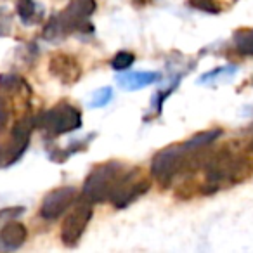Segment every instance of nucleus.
<instances>
[{
    "label": "nucleus",
    "instance_id": "nucleus-1",
    "mask_svg": "<svg viewBox=\"0 0 253 253\" xmlns=\"http://www.w3.org/2000/svg\"><path fill=\"white\" fill-rule=\"evenodd\" d=\"M203 179L200 180V194L210 196L225 187H232L253 177V156L248 149H238L227 144L217 151H210L205 163Z\"/></svg>",
    "mask_w": 253,
    "mask_h": 253
},
{
    "label": "nucleus",
    "instance_id": "nucleus-2",
    "mask_svg": "<svg viewBox=\"0 0 253 253\" xmlns=\"http://www.w3.org/2000/svg\"><path fill=\"white\" fill-rule=\"evenodd\" d=\"M125 170L126 167L122 162H115V160L95 165L84 182L82 198L88 200L92 205L108 201L113 187L116 186V182Z\"/></svg>",
    "mask_w": 253,
    "mask_h": 253
},
{
    "label": "nucleus",
    "instance_id": "nucleus-3",
    "mask_svg": "<svg viewBox=\"0 0 253 253\" xmlns=\"http://www.w3.org/2000/svg\"><path fill=\"white\" fill-rule=\"evenodd\" d=\"M82 126V113L78 108L66 101L57 102L47 111L35 116V128L42 130L49 137L64 135L68 132L78 130Z\"/></svg>",
    "mask_w": 253,
    "mask_h": 253
},
{
    "label": "nucleus",
    "instance_id": "nucleus-4",
    "mask_svg": "<svg viewBox=\"0 0 253 253\" xmlns=\"http://www.w3.org/2000/svg\"><path fill=\"white\" fill-rule=\"evenodd\" d=\"M153 177L142 167L126 169L109 194V201L116 210H123L151 189Z\"/></svg>",
    "mask_w": 253,
    "mask_h": 253
},
{
    "label": "nucleus",
    "instance_id": "nucleus-5",
    "mask_svg": "<svg viewBox=\"0 0 253 253\" xmlns=\"http://www.w3.org/2000/svg\"><path fill=\"white\" fill-rule=\"evenodd\" d=\"M189 149L182 144H172L160 149L151 162V177L162 187H170L177 175L184 173L186 156Z\"/></svg>",
    "mask_w": 253,
    "mask_h": 253
},
{
    "label": "nucleus",
    "instance_id": "nucleus-6",
    "mask_svg": "<svg viewBox=\"0 0 253 253\" xmlns=\"http://www.w3.org/2000/svg\"><path fill=\"white\" fill-rule=\"evenodd\" d=\"M94 213L92 203L85 198H78L75 208L66 215L61 225V241L68 248H73L80 243L82 236H84L85 229H87L88 222Z\"/></svg>",
    "mask_w": 253,
    "mask_h": 253
},
{
    "label": "nucleus",
    "instance_id": "nucleus-7",
    "mask_svg": "<svg viewBox=\"0 0 253 253\" xmlns=\"http://www.w3.org/2000/svg\"><path fill=\"white\" fill-rule=\"evenodd\" d=\"M95 9H97L95 0H70L64 11L57 14V19L66 35L75 32L94 33V26L88 23V18L94 14Z\"/></svg>",
    "mask_w": 253,
    "mask_h": 253
},
{
    "label": "nucleus",
    "instance_id": "nucleus-8",
    "mask_svg": "<svg viewBox=\"0 0 253 253\" xmlns=\"http://www.w3.org/2000/svg\"><path fill=\"white\" fill-rule=\"evenodd\" d=\"M33 130H35V116H32V115L23 116L21 120H18V122L14 123L9 144L4 146V149H5L4 169L11 167L12 163H16L25 155V151L28 149L30 137H32Z\"/></svg>",
    "mask_w": 253,
    "mask_h": 253
},
{
    "label": "nucleus",
    "instance_id": "nucleus-9",
    "mask_svg": "<svg viewBox=\"0 0 253 253\" xmlns=\"http://www.w3.org/2000/svg\"><path fill=\"white\" fill-rule=\"evenodd\" d=\"M78 200V191L73 186H61L45 194L40 205V217L45 220H57L63 213H66Z\"/></svg>",
    "mask_w": 253,
    "mask_h": 253
},
{
    "label": "nucleus",
    "instance_id": "nucleus-10",
    "mask_svg": "<svg viewBox=\"0 0 253 253\" xmlns=\"http://www.w3.org/2000/svg\"><path fill=\"white\" fill-rule=\"evenodd\" d=\"M49 71L66 87L75 85L82 78V64L78 63L77 57L66 52H56L50 56Z\"/></svg>",
    "mask_w": 253,
    "mask_h": 253
},
{
    "label": "nucleus",
    "instance_id": "nucleus-11",
    "mask_svg": "<svg viewBox=\"0 0 253 253\" xmlns=\"http://www.w3.org/2000/svg\"><path fill=\"white\" fill-rule=\"evenodd\" d=\"M28 239V229L25 224L16 220H7L0 229V248L2 250H18Z\"/></svg>",
    "mask_w": 253,
    "mask_h": 253
},
{
    "label": "nucleus",
    "instance_id": "nucleus-12",
    "mask_svg": "<svg viewBox=\"0 0 253 253\" xmlns=\"http://www.w3.org/2000/svg\"><path fill=\"white\" fill-rule=\"evenodd\" d=\"M162 80V75L158 71H130V73L120 75L118 84L125 90H139V88L149 87Z\"/></svg>",
    "mask_w": 253,
    "mask_h": 253
},
{
    "label": "nucleus",
    "instance_id": "nucleus-13",
    "mask_svg": "<svg viewBox=\"0 0 253 253\" xmlns=\"http://www.w3.org/2000/svg\"><path fill=\"white\" fill-rule=\"evenodd\" d=\"M232 43L241 56H253V28L236 30L234 35H232Z\"/></svg>",
    "mask_w": 253,
    "mask_h": 253
},
{
    "label": "nucleus",
    "instance_id": "nucleus-14",
    "mask_svg": "<svg viewBox=\"0 0 253 253\" xmlns=\"http://www.w3.org/2000/svg\"><path fill=\"white\" fill-rule=\"evenodd\" d=\"M16 12L25 25H35L40 19L39 16H42V11L39 12V5H37L35 0H18L16 2Z\"/></svg>",
    "mask_w": 253,
    "mask_h": 253
},
{
    "label": "nucleus",
    "instance_id": "nucleus-15",
    "mask_svg": "<svg viewBox=\"0 0 253 253\" xmlns=\"http://www.w3.org/2000/svg\"><path fill=\"white\" fill-rule=\"evenodd\" d=\"M222 135V128H210V130H203L200 134L193 135L189 141L184 142L187 149H201V148H208L211 146L218 137Z\"/></svg>",
    "mask_w": 253,
    "mask_h": 253
},
{
    "label": "nucleus",
    "instance_id": "nucleus-16",
    "mask_svg": "<svg viewBox=\"0 0 253 253\" xmlns=\"http://www.w3.org/2000/svg\"><path fill=\"white\" fill-rule=\"evenodd\" d=\"M0 90L9 92V94H19V92H30V85L16 73H4L0 75Z\"/></svg>",
    "mask_w": 253,
    "mask_h": 253
},
{
    "label": "nucleus",
    "instance_id": "nucleus-17",
    "mask_svg": "<svg viewBox=\"0 0 253 253\" xmlns=\"http://www.w3.org/2000/svg\"><path fill=\"white\" fill-rule=\"evenodd\" d=\"M134 61H135V56L132 52H128V50H120V52H116L115 56H113L109 64H111V68L115 71H126L134 64Z\"/></svg>",
    "mask_w": 253,
    "mask_h": 253
},
{
    "label": "nucleus",
    "instance_id": "nucleus-18",
    "mask_svg": "<svg viewBox=\"0 0 253 253\" xmlns=\"http://www.w3.org/2000/svg\"><path fill=\"white\" fill-rule=\"evenodd\" d=\"M187 4L196 11L207 12V14H220L222 12V5L218 0H187Z\"/></svg>",
    "mask_w": 253,
    "mask_h": 253
},
{
    "label": "nucleus",
    "instance_id": "nucleus-19",
    "mask_svg": "<svg viewBox=\"0 0 253 253\" xmlns=\"http://www.w3.org/2000/svg\"><path fill=\"white\" fill-rule=\"evenodd\" d=\"M113 99V88L111 87H101L92 94V99L88 102V108H102V106L109 104V101Z\"/></svg>",
    "mask_w": 253,
    "mask_h": 253
},
{
    "label": "nucleus",
    "instance_id": "nucleus-20",
    "mask_svg": "<svg viewBox=\"0 0 253 253\" xmlns=\"http://www.w3.org/2000/svg\"><path fill=\"white\" fill-rule=\"evenodd\" d=\"M12 30V16L7 12V9L0 7V37L11 35Z\"/></svg>",
    "mask_w": 253,
    "mask_h": 253
},
{
    "label": "nucleus",
    "instance_id": "nucleus-21",
    "mask_svg": "<svg viewBox=\"0 0 253 253\" xmlns=\"http://www.w3.org/2000/svg\"><path fill=\"white\" fill-rule=\"evenodd\" d=\"M232 68H236V66H218V68H215V70H211V71H208V73L201 75V77L198 78V84H207V82H210V80H213V78L220 77L224 71L232 70Z\"/></svg>",
    "mask_w": 253,
    "mask_h": 253
},
{
    "label": "nucleus",
    "instance_id": "nucleus-22",
    "mask_svg": "<svg viewBox=\"0 0 253 253\" xmlns=\"http://www.w3.org/2000/svg\"><path fill=\"white\" fill-rule=\"evenodd\" d=\"M7 122H9V106L7 101L0 95V130L7 125Z\"/></svg>",
    "mask_w": 253,
    "mask_h": 253
},
{
    "label": "nucleus",
    "instance_id": "nucleus-23",
    "mask_svg": "<svg viewBox=\"0 0 253 253\" xmlns=\"http://www.w3.org/2000/svg\"><path fill=\"white\" fill-rule=\"evenodd\" d=\"M23 210L25 208H7V210H0V218H7V217H18V215H21L23 213Z\"/></svg>",
    "mask_w": 253,
    "mask_h": 253
},
{
    "label": "nucleus",
    "instance_id": "nucleus-24",
    "mask_svg": "<svg viewBox=\"0 0 253 253\" xmlns=\"http://www.w3.org/2000/svg\"><path fill=\"white\" fill-rule=\"evenodd\" d=\"M4 162H5V149L4 146H0V169H4Z\"/></svg>",
    "mask_w": 253,
    "mask_h": 253
},
{
    "label": "nucleus",
    "instance_id": "nucleus-25",
    "mask_svg": "<svg viewBox=\"0 0 253 253\" xmlns=\"http://www.w3.org/2000/svg\"><path fill=\"white\" fill-rule=\"evenodd\" d=\"M134 2H135V4H137V2H141V4H139V5H142V4H146L148 0H134Z\"/></svg>",
    "mask_w": 253,
    "mask_h": 253
},
{
    "label": "nucleus",
    "instance_id": "nucleus-26",
    "mask_svg": "<svg viewBox=\"0 0 253 253\" xmlns=\"http://www.w3.org/2000/svg\"><path fill=\"white\" fill-rule=\"evenodd\" d=\"M234 2H236V0H234Z\"/></svg>",
    "mask_w": 253,
    "mask_h": 253
}]
</instances>
